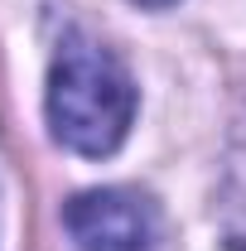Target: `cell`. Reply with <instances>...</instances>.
<instances>
[{"label": "cell", "instance_id": "cell-4", "mask_svg": "<svg viewBox=\"0 0 246 251\" xmlns=\"http://www.w3.org/2000/svg\"><path fill=\"white\" fill-rule=\"evenodd\" d=\"M135 5H145V10H164V5H174V0H135Z\"/></svg>", "mask_w": 246, "mask_h": 251}, {"label": "cell", "instance_id": "cell-1", "mask_svg": "<svg viewBox=\"0 0 246 251\" xmlns=\"http://www.w3.org/2000/svg\"><path fill=\"white\" fill-rule=\"evenodd\" d=\"M135 121V82L111 49L87 34H68L49 68L53 140L87 159L116 155Z\"/></svg>", "mask_w": 246, "mask_h": 251}, {"label": "cell", "instance_id": "cell-2", "mask_svg": "<svg viewBox=\"0 0 246 251\" xmlns=\"http://www.w3.org/2000/svg\"><path fill=\"white\" fill-rule=\"evenodd\" d=\"M63 227L77 251H150L154 203L130 188H87L63 203Z\"/></svg>", "mask_w": 246, "mask_h": 251}, {"label": "cell", "instance_id": "cell-3", "mask_svg": "<svg viewBox=\"0 0 246 251\" xmlns=\"http://www.w3.org/2000/svg\"><path fill=\"white\" fill-rule=\"evenodd\" d=\"M222 232L227 247L246 251V126L232 140V159H227V184H222Z\"/></svg>", "mask_w": 246, "mask_h": 251}]
</instances>
